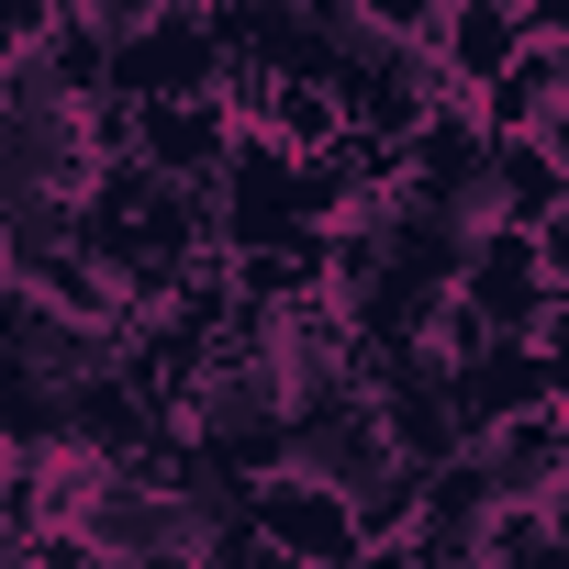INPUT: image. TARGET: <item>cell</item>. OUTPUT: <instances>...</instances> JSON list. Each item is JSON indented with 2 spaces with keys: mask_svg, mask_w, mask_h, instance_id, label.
<instances>
[{
  "mask_svg": "<svg viewBox=\"0 0 569 569\" xmlns=\"http://www.w3.org/2000/svg\"><path fill=\"white\" fill-rule=\"evenodd\" d=\"M547 402H558V358H547V347H480V358L447 369V425H458V447H480L491 425L547 413Z\"/></svg>",
  "mask_w": 569,
  "mask_h": 569,
  "instance_id": "5b68a950",
  "label": "cell"
},
{
  "mask_svg": "<svg viewBox=\"0 0 569 569\" xmlns=\"http://www.w3.org/2000/svg\"><path fill=\"white\" fill-rule=\"evenodd\" d=\"M480 525H491V480H480V458L458 447V458H436L425 469V491H413V513H402V558L413 569H480Z\"/></svg>",
  "mask_w": 569,
  "mask_h": 569,
  "instance_id": "277c9868",
  "label": "cell"
},
{
  "mask_svg": "<svg viewBox=\"0 0 569 569\" xmlns=\"http://www.w3.org/2000/svg\"><path fill=\"white\" fill-rule=\"evenodd\" d=\"M246 525L291 558V569H347V558H358L347 502H336L325 480H302V469H257V480H246Z\"/></svg>",
  "mask_w": 569,
  "mask_h": 569,
  "instance_id": "3957f363",
  "label": "cell"
},
{
  "mask_svg": "<svg viewBox=\"0 0 569 569\" xmlns=\"http://www.w3.org/2000/svg\"><path fill=\"white\" fill-rule=\"evenodd\" d=\"M68 536H79L101 569H168V558H201L212 513H201L190 491H168V480H101Z\"/></svg>",
  "mask_w": 569,
  "mask_h": 569,
  "instance_id": "6da1fadb",
  "label": "cell"
},
{
  "mask_svg": "<svg viewBox=\"0 0 569 569\" xmlns=\"http://www.w3.org/2000/svg\"><path fill=\"white\" fill-rule=\"evenodd\" d=\"M212 68H223V46L201 34V12H157V23H134L112 57H101V90L112 101H212Z\"/></svg>",
  "mask_w": 569,
  "mask_h": 569,
  "instance_id": "7a4b0ae2",
  "label": "cell"
},
{
  "mask_svg": "<svg viewBox=\"0 0 569 569\" xmlns=\"http://www.w3.org/2000/svg\"><path fill=\"white\" fill-rule=\"evenodd\" d=\"M469 458H480L491 502H536V513H558V525H569V413H558V402H547V413L491 425Z\"/></svg>",
  "mask_w": 569,
  "mask_h": 569,
  "instance_id": "8992f818",
  "label": "cell"
},
{
  "mask_svg": "<svg viewBox=\"0 0 569 569\" xmlns=\"http://www.w3.org/2000/svg\"><path fill=\"white\" fill-rule=\"evenodd\" d=\"M234 157V123L212 101H146L134 112V168L168 179V190H212V168Z\"/></svg>",
  "mask_w": 569,
  "mask_h": 569,
  "instance_id": "52a82bcc",
  "label": "cell"
},
{
  "mask_svg": "<svg viewBox=\"0 0 569 569\" xmlns=\"http://www.w3.org/2000/svg\"><path fill=\"white\" fill-rule=\"evenodd\" d=\"M57 23H79V34H101V57L134 34V23H157V0H57Z\"/></svg>",
  "mask_w": 569,
  "mask_h": 569,
  "instance_id": "ba28073f",
  "label": "cell"
}]
</instances>
